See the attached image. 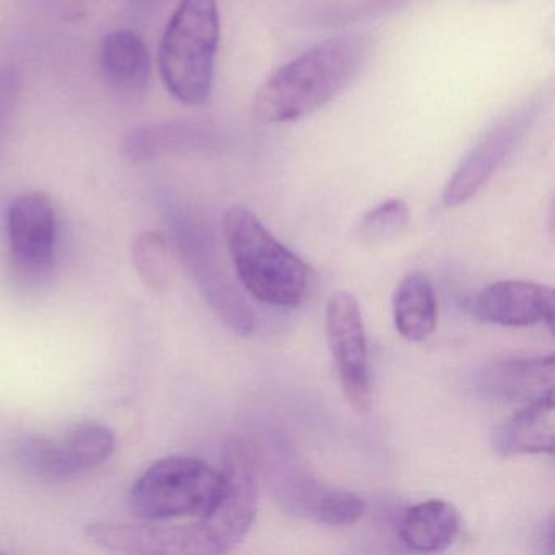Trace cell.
Here are the masks:
<instances>
[{"instance_id": "obj_1", "label": "cell", "mask_w": 555, "mask_h": 555, "mask_svg": "<svg viewBox=\"0 0 555 555\" xmlns=\"http://www.w3.org/2000/svg\"><path fill=\"white\" fill-rule=\"evenodd\" d=\"M359 35H344L311 48L275 70L256 92L253 118L262 125L298 121L349 89L369 61Z\"/></svg>"}, {"instance_id": "obj_2", "label": "cell", "mask_w": 555, "mask_h": 555, "mask_svg": "<svg viewBox=\"0 0 555 555\" xmlns=\"http://www.w3.org/2000/svg\"><path fill=\"white\" fill-rule=\"evenodd\" d=\"M223 235L243 287L262 304L298 307L310 288V268L282 245L251 210L230 207Z\"/></svg>"}, {"instance_id": "obj_3", "label": "cell", "mask_w": 555, "mask_h": 555, "mask_svg": "<svg viewBox=\"0 0 555 555\" xmlns=\"http://www.w3.org/2000/svg\"><path fill=\"white\" fill-rule=\"evenodd\" d=\"M219 43L217 0H181L158 50L162 80L173 99L188 106L209 102Z\"/></svg>"}, {"instance_id": "obj_4", "label": "cell", "mask_w": 555, "mask_h": 555, "mask_svg": "<svg viewBox=\"0 0 555 555\" xmlns=\"http://www.w3.org/2000/svg\"><path fill=\"white\" fill-rule=\"evenodd\" d=\"M225 489L222 470L191 456H170L149 467L131 489V508L145 521L204 519Z\"/></svg>"}, {"instance_id": "obj_5", "label": "cell", "mask_w": 555, "mask_h": 555, "mask_svg": "<svg viewBox=\"0 0 555 555\" xmlns=\"http://www.w3.org/2000/svg\"><path fill=\"white\" fill-rule=\"evenodd\" d=\"M542 105L544 96L542 100L541 96L528 100L480 138L444 184L441 196L444 206H461L486 186L487 181L502 168L506 158L528 134L541 113Z\"/></svg>"}, {"instance_id": "obj_6", "label": "cell", "mask_w": 555, "mask_h": 555, "mask_svg": "<svg viewBox=\"0 0 555 555\" xmlns=\"http://www.w3.org/2000/svg\"><path fill=\"white\" fill-rule=\"evenodd\" d=\"M222 474L225 480L222 499L203 519L217 554H227L242 544L256 518L258 480L255 457L246 441H230Z\"/></svg>"}, {"instance_id": "obj_7", "label": "cell", "mask_w": 555, "mask_h": 555, "mask_svg": "<svg viewBox=\"0 0 555 555\" xmlns=\"http://www.w3.org/2000/svg\"><path fill=\"white\" fill-rule=\"evenodd\" d=\"M326 333L344 395L357 412L365 414L372 408L369 349L359 301L349 292H336L327 300Z\"/></svg>"}, {"instance_id": "obj_8", "label": "cell", "mask_w": 555, "mask_h": 555, "mask_svg": "<svg viewBox=\"0 0 555 555\" xmlns=\"http://www.w3.org/2000/svg\"><path fill=\"white\" fill-rule=\"evenodd\" d=\"M115 444L112 428L86 422L74 427L61 441L25 438L18 454L22 463L37 476L63 479L105 463L115 453Z\"/></svg>"}, {"instance_id": "obj_9", "label": "cell", "mask_w": 555, "mask_h": 555, "mask_svg": "<svg viewBox=\"0 0 555 555\" xmlns=\"http://www.w3.org/2000/svg\"><path fill=\"white\" fill-rule=\"evenodd\" d=\"M87 538L106 551L139 555H212V538L203 519L186 525H131L95 522Z\"/></svg>"}, {"instance_id": "obj_10", "label": "cell", "mask_w": 555, "mask_h": 555, "mask_svg": "<svg viewBox=\"0 0 555 555\" xmlns=\"http://www.w3.org/2000/svg\"><path fill=\"white\" fill-rule=\"evenodd\" d=\"M9 242L15 268L28 279H40L53 268L56 212L43 193L18 196L9 207Z\"/></svg>"}, {"instance_id": "obj_11", "label": "cell", "mask_w": 555, "mask_h": 555, "mask_svg": "<svg viewBox=\"0 0 555 555\" xmlns=\"http://www.w3.org/2000/svg\"><path fill=\"white\" fill-rule=\"evenodd\" d=\"M470 310L482 323L506 327L545 323L548 330H554V291L535 282H495L474 297Z\"/></svg>"}, {"instance_id": "obj_12", "label": "cell", "mask_w": 555, "mask_h": 555, "mask_svg": "<svg viewBox=\"0 0 555 555\" xmlns=\"http://www.w3.org/2000/svg\"><path fill=\"white\" fill-rule=\"evenodd\" d=\"M180 245L188 268L212 310L238 336H249L255 331V313L223 271L212 249L193 233L181 236Z\"/></svg>"}, {"instance_id": "obj_13", "label": "cell", "mask_w": 555, "mask_h": 555, "mask_svg": "<svg viewBox=\"0 0 555 555\" xmlns=\"http://www.w3.org/2000/svg\"><path fill=\"white\" fill-rule=\"evenodd\" d=\"M496 451L509 454H554V392L526 402L515 415L503 422L493 437Z\"/></svg>"}, {"instance_id": "obj_14", "label": "cell", "mask_w": 555, "mask_h": 555, "mask_svg": "<svg viewBox=\"0 0 555 555\" xmlns=\"http://www.w3.org/2000/svg\"><path fill=\"white\" fill-rule=\"evenodd\" d=\"M554 356L495 363L482 375L487 395L500 401L529 402L554 392Z\"/></svg>"}, {"instance_id": "obj_15", "label": "cell", "mask_w": 555, "mask_h": 555, "mask_svg": "<svg viewBox=\"0 0 555 555\" xmlns=\"http://www.w3.org/2000/svg\"><path fill=\"white\" fill-rule=\"evenodd\" d=\"M100 67L109 86L119 92H142L151 80L152 61L147 44L135 31H112L100 48Z\"/></svg>"}, {"instance_id": "obj_16", "label": "cell", "mask_w": 555, "mask_h": 555, "mask_svg": "<svg viewBox=\"0 0 555 555\" xmlns=\"http://www.w3.org/2000/svg\"><path fill=\"white\" fill-rule=\"evenodd\" d=\"M460 531L461 515L456 506L438 499L412 506L399 525L401 541L418 552L447 551Z\"/></svg>"}, {"instance_id": "obj_17", "label": "cell", "mask_w": 555, "mask_h": 555, "mask_svg": "<svg viewBox=\"0 0 555 555\" xmlns=\"http://www.w3.org/2000/svg\"><path fill=\"white\" fill-rule=\"evenodd\" d=\"M392 320L404 339L421 343L434 334L438 320L434 285L422 272L405 275L392 295Z\"/></svg>"}, {"instance_id": "obj_18", "label": "cell", "mask_w": 555, "mask_h": 555, "mask_svg": "<svg viewBox=\"0 0 555 555\" xmlns=\"http://www.w3.org/2000/svg\"><path fill=\"white\" fill-rule=\"evenodd\" d=\"M409 223V207L404 201L389 199L362 217L357 227L360 242L382 243L395 238Z\"/></svg>"}, {"instance_id": "obj_19", "label": "cell", "mask_w": 555, "mask_h": 555, "mask_svg": "<svg viewBox=\"0 0 555 555\" xmlns=\"http://www.w3.org/2000/svg\"><path fill=\"white\" fill-rule=\"evenodd\" d=\"M135 268L145 284L158 288L167 274V246L157 233H144L135 243Z\"/></svg>"}, {"instance_id": "obj_20", "label": "cell", "mask_w": 555, "mask_h": 555, "mask_svg": "<svg viewBox=\"0 0 555 555\" xmlns=\"http://www.w3.org/2000/svg\"><path fill=\"white\" fill-rule=\"evenodd\" d=\"M99 0H70L69 8L66 9V22L69 24H79L90 17V12L95 8Z\"/></svg>"}]
</instances>
